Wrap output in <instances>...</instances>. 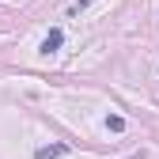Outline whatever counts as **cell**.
<instances>
[{"instance_id":"5","label":"cell","mask_w":159,"mask_h":159,"mask_svg":"<svg viewBox=\"0 0 159 159\" xmlns=\"http://www.w3.org/2000/svg\"><path fill=\"white\" fill-rule=\"evenodd\" d=\"M129 159H144V152H136V155H129Z\"/></svg>"},{"instance_id":"1","label":"cell","mask_w":159,"mask_h":159,"mask_svg":"<svg viewBox=\"0 0 159 159\" xmlns=\"http://www.w3.org/2000/svg\"><path fill=\"white\" fill-rule=\"evenodd\" d=\"M61 42H65V34L53 27V30L46 34V42H42V53H53V49H61Z\"/></svg>"},{"instance_id":"4","label":"cell","mask_w":159,"mask_h":159,"mask_svg":"<svg viewBox=\"0 0 159 159\" xmlns=\"http://www.w3.org/2000/svg\"><path fill=\"white\" fill-rule=\"evenodd\" d=\"M87 4H91V0H76V4L68 8V15H80V11H84V8H87Z\"/></svg>"},{"instance_id":"2","label":"cell","mask_w":159,"mask_h":159,"mask_svg":"<svg viewBox=\"0 0 159 159\" xmlns=\"http://www.w3.org/2000/svg\"><path fill=\"white\" fill-rule=\"evenodd\" d=\"M65 152H68V144H49V148H38L34 159H57V155H65Z\"/></svg>"},{"instance_id":"3","label":"cell","mask_w":159,"mask_h":159,"mask_svg":"<svg viewBox=\"0 0 159 159\" xmlns=\"http://www.w3.org/2000/svg\"><path fill=\"white\" fill-rule=\"evenodd\" d=\"M106 129H110V133H121V129H125V117H121V114H106Z\"/></svg>"}]
</instances>
